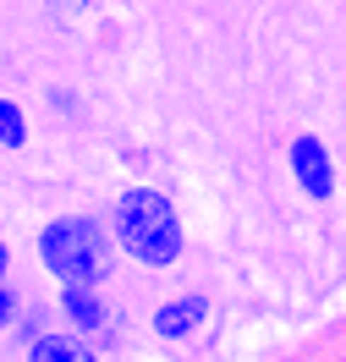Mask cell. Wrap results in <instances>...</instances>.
Returning a JSON list of instances; mask_svg holds the SVG:
<instances>
[{
	"instance_id": "1",
	"label": "cell",
	"mask_w": 346,
	"mask_h": 362,
	"mask_svg": "<svg viewBox=\"0 0 346 362\" xmlns=\"http://www.w3.org/2000/svg\"><path fill=\"white\" fill-rule=\"evenodd\" d=\"M105 226L115 236V252L138 269H176L187 252V226L182 209L160 187H121Z\"/></svg>"
},
{
	"instance_id": "2",
	"label": "cell",
	"mask_w": 346,
	"mask_h": 362,
	"mask_svg": "<svg viewBox=\"0 0 346 362\" xmlns=\"http://www.w3.org/2000/svg\"><path fill=\"white\" fill-rule=\"evenodd\" d=\"M33 258L55 286H67V280L105 286L121 252H115V236L99 214H50L33 236Z\"/></svg>"
},
{
	"instance_id": "3",
	"label": "cell",
	"mask_w": 346,
	"mask_h": 362,
	"mask_svg": "<svg viewBox=\"0 0 346 362\" xmlns=\"http://www.w3.org/2000/svg\"><path fill=\"white\" fill-rule=\"evenodd\" d=\"M55 313H61L67 329L88 335L99 351L121 346V335H127V313L105 296V286H88V280H67V286H55Z\"/></svg>"
},
{
	"instance_id": "4",
	"label": "cell",
	"mask_w": 346,
	"mask_h": 362,
	"mask_svg": "<svg viewBox=\"0 0 346 362\" xmlns=\"http://www.w3.org/2000/svg\"><path fill=\"white\" fill-rule=\"evenodd\" d=\"M286 170H292V181H297V192L313 198V204H330L335 187H341V170H335L330 143L313 137V132H292L286 137Z\"/></svg>"
},
{
	"instance_id": "5",
	"label": "cell",
	"mask_w": 346,
	"mask_h": 362,
	"mask_svg": "<svg viewBox=\"0 0 346 362\" xmlns=\"http://www.w3.org/2000/svg\"><path fill=\"white\" fill-rule=\"evenodd\" d=\"M209 313H214L209 291H176V296H165L160 308L149 313V329H154L165 346H182V340H192L209 324Z\"/></svg>"
},
{
	"instance_id": "6",
	"label": "cell",
	"mask_w": 346,
	"mask_h": 362,
	"mask_svg": "<svg viewBox=\"0 0 346 362\" xmlns=\"http://www.w3.org/2000/svg\"><path fill=\"white\" fill-rule=\"evenodd\" d=\"M23 362H105V351H99L88 335L55 324L50 335H39V340H28V346H23Z\"/></svg>"
},
{
	"instance_id": "7",
	"label": "cell",
	"mask_w": 346,
	"mask_h": 362,
	"mask_svg": "<svg viewBox=\"0 0 346 362\" xmlns=\"http://www.w3.org/2000/svg\"><path fill=\"white\" fill-rule=\"evenodd\" d=\"M55 324H61L55 302H23V313H17V329H11V340H17V346H28V340L50 335Z\"/></svg>"
},
{
	"instance_id": "8",
	"label": "cell",
	"mask_w": 346,
	"mask_h": 362,
	"mask_svg": "<svg viewBox=\"0 0 346 362\" xmlns=\"http://www.w3.org/2000/svg\"><path fill=\"white\" fill-rule=\"evenodd\" d=\"M0 148H28V110L0 93Z\"/></svg>"
},
{
	"instance_id": "9",
	"label": "cell",
	"mask_w": 346,
	"mask_h": 362,
	"mask_svg": "<svg viewBox=\"0 0 346 362\" xmlns=\"http://www.w3.org/2000/svg\"><path fill=\"white\" fill-rule=\"evenodd\" d=\"M23 302H28V296L17 291L11 280L0 286V340H6V335H11V329H17V313H23Z\"/></svg>"
},
{
	"instance_id": "10",
	"label": "cell",
	"mask_w": 346,
	"mask_h": 362,
	"mask_svg": "<svg viewBox=\"0 0 346 362\" xmlns=\"http://www.w3.org/2000/svg\"><path fill=\"white\" fill-rule=\"evenodd\" d=\"M45 6L55 11V17H67V23H77L83 11H93V0H45Z\"/></svg>"
},
{
	"instance_id": "11",
	"label": "cell",
	"mask_w": 346,
	"mask_h": 362,
	"mask_svg": "<svg viewBox=\"0 0 346 362\" xmlns=\"http://www.w3.org/2000/svg\"><path fill=\"white\" fill-rule=\"evenodd\" d=\"M45 99H50V105H55V110H67V115L77 110V93H71V88H50Z\"/></svg>"
},
{
	"instance_id": "12",
	"label": "cell",
	"mask_w": 346,
	"mask_h": 362,
	"mask_svg": "<svg viewBox=\"0 0 346 362\" xmlns=\"http://www.w3.org/2000/svg\"><path fill=\"white\" fill-rule=\"evenodd\" d=\"M6 280H11V242L0 236V286H6Z\"/></svg>"
}]
</instances>
